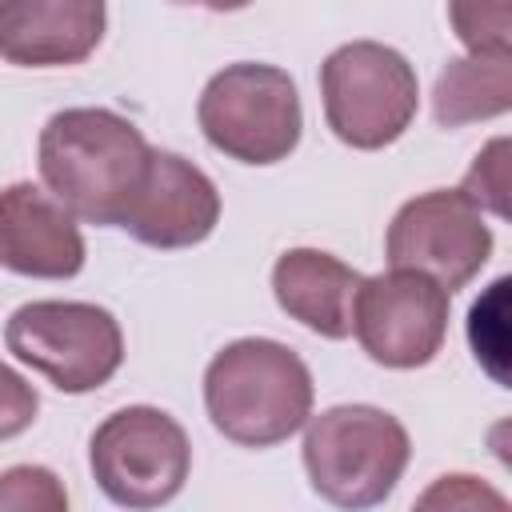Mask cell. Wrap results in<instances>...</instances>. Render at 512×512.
Returning <instances> with one entry per match:
<instances>
[{"label":"cell","mask_w":512,"mask_h":512,"mask_svg":"<svg viewBox=\"0 0 512 512\" xmlns=\"http://www.w3.org/2000/svg\"><path fill=\"white\" fill-rule=\"evenodd\" d=\"M152 144L108 108H64L40 132V180L84 224H120Z\"/></svg>","instance_id":"6da1fadb"},{"label":"cell","mask_w":512,"mask_h":512,"mask_svg":"<svg viewBox=\"0 0 512 512\" xmlns=\"http://www.w3.org/2000/svg\"><path fill=\"white\" fill-rule=\"evenodd\" d=\"M204 408L224 440L272 448L296 436L312 416V372L288 344L244 336L212 356Z\"/></svg>","instance_id":"7a4b0ae2"},{"label":"cell","mask_w":512,"mask_h":512,"mask_svg":"<svg viewBox=\"0 0 512 512\" xmlns=\"http://www.w3.org/2000/svg\"><path fill=\"white\" fill-rule=\"evenodd\" d=\"M304 468L336 508H376L400 484L412 440L404 424L372 404H336L304 420Z\"/></svg>","instance_id":"3957f363"},{"label":"cell","mask_w":512,"mask_h":512,"mask_svg":"<svg viewBox=\"0 0 512 512\" xmlns=\"http://www.w3.org/2000/svg\"><path fill=\"white\" fill-rule=\"evenodd\" d=\"M204 140L240 164H276L300 144L304 112L296 84L276 64L220 68L196 104Z\"/></svg>","instance_id":"277c9868"},{"label":"cell","mask_w":512,"mask_h":512,"mask_svg":"<svg viewBox=\"0 0 512 512\" xmlns=\"http://www.w3.org/2000/svg\"><path fill=\"white\" fill-rule=\"evenodd\" d=\"M324 120L336 140L360 152H376L404 136L416 116V72L412 64L376 40L340 44L320 64Z\"/></svg>","instance_id":"5b68a950"},{"label":"cell","mask_w":512,"mask_h":512,"mask_svg":"<svg viewBox=\"0 0 512 512\" xmlns=\"http://www.w3.org/2000/svg\"><path fill=\"white\" fill-rule=\"evenodd\" d=\"M8 352L60 392H96L124 364V336L108 308L84 300H32L4 324Z\"/></svg>","instance_id":"8992f818"},{"label":"cell","mask_w":512,"mask_h":512,"mask_svg":"<svg viewBox=\"0 0 512 512\" xmlns=\"http://www.w3.org/2000/svg\"><path fill=\"white\" fill-rule=\"evenodd\" d=\"M92 480L120 508L168 504L192 468V444L176 416L152 404L112 412L88 444Z\"/></svg>","instance_id":"52a82bcc"},{"label":"cell","mask_w":512,"mask_h":512,"mask_svg":"<svg viewBox=\"0 0 512 512\" xmlns=\"http://www.w3.org/2000/svg\"><path fill=\"white\" fill-rule=\"evenodd\" d=\"M388 264L436 280L448 296L460 292L492 256V228L460 188H436L408 204L388 224Z\"/></svg>","instance_id":"ba28073f"},{"label":"cell","mask_w":512,"mask_h":512,"mask_svg":"<svg viewBox=\"0 0 512 512\" xmlns=\"http://www.w3.org/2000/svg\"><path fill=\"white\" fill-rule=\"evenodd\" d=\"M360 348L384 368H424L448 336V292L408 268L360 280L352 304Z\"/></svg>","instance_id":"9c48e42d"},{"label":"cell","mask_w":512,"mask_h":512,"mask_svg":"<svg viewBox=\"0 0 512 512\" xmlns=\"http://www.w3.org/2000/svg\"><path fill=\"white\" fill-rule=\"evenodd\" d=\"M216 220H220L216 184L192 160L152 148L140 188L132 192L116 228H124L132 240L148 248L172 252V248H192L208 240Z\"/></svg>","instance_id":"30bf717a"},{"label":"cell","mask_w":512,"mask_h":512,"mask_svg":"<svg viewBox=\"0 0 512 512\" xmlns=\"http://www.w3.org/2000/svg\"><path fill=\"white\" fill-rule=\"evenodd\" d=\"M0 268L36 280H68L84 268L76 216L36 184L0 192Z\"/></svg>","instance_id":"8fae6325"},{"label":"cell","mask_w":512,"mask_h":512,"mask_svg":"<svg viewBox=\"0 0 512 512\" xmlns=\"http://www.w3.org/2000/svg\"><path fill=\"white\" fill-rule=\"evenodd\" d=\"M104 0H4L0 56L20 68L80 64L104 40Z\"/></svg>","instance_id":"7c38bea8"},{"label":"cell","mask_w":512,"mask_h":512,"mask_svg":"<svg viewBox=\"0 0 512 512\" xmlns=\"http://www.w3.org/2000/svg\"><path fill=\"white\" fill-rule=\"evenodd\" d=\"M360 280V272L320 248H288L272 268L276 304L324 340L352 336V304Z\"/></svg>","instance_id":"4fadbf2b"},{"label":"cell","mask_w":512,"mask_h":512,"mask_svg":"<svg viewBox=\"0 0 512 512\" xmlns=\"http://www.w3.org/2000/svg\"><path fill=\"white\" fill-rule=\"evenodd\" d=\"M512 104V52H468L448 60L436 80L432 112L440 128L504 116Z\"/></svg>","instance_id":"5bb4252c"},{"label":"cell","mask_w":512,"mask_h":512,"mask_svg":"<svg viewBox=\"0 0 512 512\" xmlns=\"http://www.w3.org/2000/svg\"><path fill=\"white\" fill-rule=\"evenodd\" d=\"M448 20L468 52H512L508 0H448Z\"/></svg>","instance_id":"9a60e30c"},{"label":"cell","mask_w":512,"mask_h":512,"mask_svg":"<svg viewBox=\"0 0 512 512\" xmlns=\"http://www.w3.org/2000/svg\"><path fill=\"white\" fill-rule=\"evenodd\" d=\"M64 512L68 492L56 472L40 464H16L0 472V512Z\"/></svg>","instance_id":"2e32d148"},{"label":"cell","mask_w":512,"mask_h":512,"mask_svg":"<svg viewBox=\"0 0 512 512\" xmlns=\"http://www.w3.org/2000/svg\"><path fill=\"white\" fill-rule=\"evenodd\" d=\"M460 192L484 212H492V216H500V220H508V136H496L492 144H484V152L472 160V168H468V176H464V184H460Z\"/></svg>","instance_id":"e0dca14e"},{"label":"cell","mask_w":512,"mask_h":512,"mask_svg":"<svg viewBox=\"0 0 512 512\" xmlns=\"http://www.w3.org/2000/svg\"><path fill=\"white\" fill-rule=\"evenodd\" d=\"M36 408H40V396L36 388L0 360V440H12L20 436L32 420H36Z\"/></svg>","instance_id":"ac0fdd59"},{"label":"cell","mask_w":512,"mask_h":512,"mask_svg":"<svg viewBox=\"0 0 512 512\" xmlns=\"http://www.w3.org/2000/svg\"><path fill=\"white\" fill-rule=\"evenodd\" d=\"M480 504L504 508V496L492 492L488 484H480L476 476H440L420 496V508H480Z\"/></svg>","instance_id":"d6986e66"},{"label":"cell","mask_w":512,"mask_h":512,"mask_svg":"<svg viewBox=\"0 0 512 512\" xmlns=\"http://www.w3.org/2000/svg\"><path fill=\"white\" fill-rule=\"evenodd\" d=\"M172 4H192V8H208V12H236L252 0H172Z\"/></svg>","instance_id":"ffe728a7"},{"label":"cell","mask_w":512,"mask_h":512,"mask_svg":"<svg viewBox=\"0 0 512 512\" xmlns=\"http://www.w3.org/2000/svg\"><path fill=\"white\" fill-rule=\"evenodd\" d=\"M0 4H4V0H0Z\"/></svg>","instance_id":"44dd1931"}]
</instances>
